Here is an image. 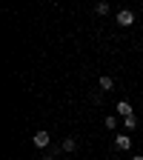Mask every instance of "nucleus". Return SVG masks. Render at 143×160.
<instances>
[{"label":"nucleus","mask_w":143,"mask_h":160,"mask_svg":"<svg viewBox=\"0 0 143 160\" xmlns=\"http://www.w3.org/2000/svg\"><path fill=\"white\" fill-rule=\"evenodd\" d=\"M103 123H106V129H109V132H115V129H117V117H112V114H109Z\"/></svg>","instance_id":"6e6552de"},{"label":"nucleus","mask_w":143,"mask_h":160,"mask_svg":"<svg viewBox=\"0 0 143 160\" xmlns=\"http://www.w3.org/2000/svg\"><path fill=\"white\" fill-rule=\"evenodd\" d=\"M40 160H54V157H52V154H46V157H40Z\"/></svg>","instance_id":"9d476101"},{"label":"nucleus","mask_w":143,"mask_h":160,"mask_svg":"<svg viewBox=\"0 0 143 160\" xmlns=\"http://www.w3.org/2000/svg\"><path fill=\"white\" fill-rule=\"evenodd\" d=\"M94 12H97V14H109V3H97Z\"/></svg>","instance_id":"1a4fd4ad"},{"label":"nucleus","mask_w":143,"mask_h":160,"mask_svg":"<svg viewBox=\"0 0 143 160\" xmlns=\"http://www.w3.org/2000/svg\"><path fill=\"white\" fill-rule=\"evenodd\" d=\"M74 149H77V140L74 137H66L63 140V152H74Z\"/></svg>","instance_id":"0eeeda50"},{"label":"nucleus","mask_w":143,"mask_h":160,"mask_svg":"<svg viewBox=\"0 0 143 160\" xmlns=\"http://www.w3.org/2000/svg\"><path fill=\"white\" fill-rule=\"evenodd\" d=\"M123 126H126L129 132H135V129H137V117H135V114H132V117H123Z\"/></svg>","instance_id":"423d86ee"},{"label":"nucleus","mask_w":143,"mask_h":160,"mask_svg":"<svg viewBox=\"0 0 143 160\" xmlns=\"http://www.w3.org/2000/svg\"><path fill=\"white\" fill-rule=\"evenodd\" d=\"M115 109H117V114H123V117H132V114H135V112H132V103H126V100H117Z\"/></svg>","instance_id":"20e7f679"},{"label":"nucleus","mask_w":143,"mask_h":160,"mask_svg":"<svg viewBox=\"0 0 143 160\" xmlns=\"http://www.w3.org/2000/svg\"><path fill=\"white\" fill-rule=\"evenodd\" d=\"M100 89H103V92H112V89H115V80H112L109 74H103V77H100Z\"/></svg>","instance_id":"39448f33"},{"label":"nucleus","mask_w":143,"mask_h":160,"mask_svg":"<svg viewBox=\"0 0 143 160\" xmlns=\"http://www.w3.org/2000/svg\"><path fill=\"white\" fill-rule=\"evenodd\" d=\"M115 146H117L120 152H129V149H132V137H129V134H115Z\"/></svg>","instance_id":"7ed1b4c3"},{"label":"nucleus","mask_w":143,"mask_h":160,"mask_svg":"<svg viewBox=\"0 0 143 160\" xmlns=\"http://www.w3.org/2000/svg\"><path fill=\"white\" fill-rule=\"evenodd\" d=\"M115 20H117V26H132V23H135V12H132V9H120V12L115 14Z\"/></svg>","instance_id":"f257e3e1"},{"label":"nucleus","mask_w":143,"mask_h":160,"mask_svg":"<svg viewBox=\"0 0 143 160\" xmlns=\"http://www.w3.org/2000/svg\"><path fill=\"white\" fill-rule=\"evenodd\" d=\"M49 140H52V137H49V132H43V129H40V132L32 137V143H34L37 149H46V146H49Z\"/></svg>","instance_id":"f03ea898"},{"label":"nucleus","mask_w":143,"mask_h":160,"mask_svg":"<svg viewBox=\"0 0 143 160\" xmlns=\"http://www.w3.org/2000/svg\"><path fill=\"white\" fill-rule=\"evenodd\" d=\"M132 160H143V154H135V157H132Z\"/></svg>","instance_id":"9b49d317"}]
</instances>
